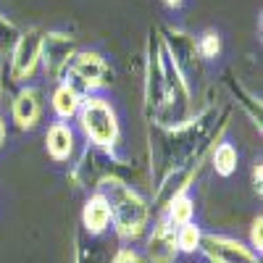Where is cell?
Masks as SVG:
<instances>
[{
  "mask_svg": "<svg viewBox=\"0 0 263 263\" xmlns=\"http://www.w3.org/2000/svg\"><path fill=\"white\" fill-rule=\"evenodd\" d=\"M79 119H82V129L87 132V137H90L95 145L111 147L119 140L116 114L103 98H98V95L84 98L79 103Z\"/></svg>",
  "mask_w": 263,
  "mask_h": 263,
  "instance_id": "cell-2",
  "label": "cell"
},
{
  "mask_svg": "<svg viewBox=\"0 0 263 263\" xmlns=\"http://www.w3.org/2000/svg\"><path fill=\"white\" fill-rule=\"evenodd\" d=\"M147 255L153 263H171L177 255V237L168 224H158L153 229V237L147 242Z\"/></svg>",
  "mask_w": 263,
  "mask_h": 263,
  "instance_id": "cell-8",
  "label": "cell"
},
{
  "mask_svg": "<svg viewBox=\"0 0 263 263\" xmlns=\"http://www.w3.org/2000/svg\"><path fill=\"white\" fill-rule=\"evenodd\" d=\"M42 53V32L40 29H29L27 34H18L16 45H13V79H27L32 77L34 66L40 61Z\"/></svg>",
  "mask_w": 263,
  "mask_h": 263,
  "instance_id": "cell-5",
  "label": "cell"
},
{
  "mask_svg": "<svg viewBox=\"0 0 263 263\" xmlns=\"http://www.w3.org/2000/svg\"><path fill=\"white\" fill-rule=\"evenodd\" d=\"M3 137H6V124H3V119H0V142H3Z\"/></svg>",
  "mask_w": 263,
  "mask_h": 263,
  "instance_id": "cell-20",
  "label": "cell"
},
{
  "mask_svg": "<svg viewBox=\"0 0 263 263\" xmlns=\"http://www.w3.org/2000/svg\"><path fill=\"white\" fill-rule=\"evenodd\" d=\"M74 55H77L74 37L58 34V32L42 37V53H40V58L45 61V69H48L50 77H55V79L63 77V71L69 69V63H71Z\"/></svg>",
  "mask_w": 263,
  "mask_h": 263,
  "instance_id": "cell-3",
  "label": "cell"
},
{
  "mask_svg": "<svg viewBox=\"0 0 263 263\" xmlns=\"http://www.w3.org/2000/svg\"><path fill=\"white\" fill-rule=\"evenodd\" d=\"M177 237V248L179 250H184V253H195L197 248H200V239H203V234H200V229H197L192 221H187V224H182V229L174 234Z\"/></svg>",
  "mask_w": 263,
  "mask_h": 263,
  "instance_id": "cell-14",
  "label": "cell"
},
{
  "mask_svg": "<svg viewBox=\"0 0 263 263\" xmlns=\"http://www.w3.org/2000/svg\"><path fill=\"white\" fill-rule=\"evenodd\" d=\"M213 168L221 174V177H229V174L237 168V150L229 142L216 147V153H213Z\"/></svg>",
  "mask_w": 263,
  "mask_h": 263,
  "instance_id": "cell-13",
  "label": "cell"
},
{
  "mask_svg": "<svg viewBox=\"0 0 263 263\" xmlns=\"http://www.w3.org/2000/svg\"><path fill=\"white\" fill-rule=\"evenodd\" d=\"M163 3H166L168 8H179V6H182V0H163Z\"/></svg>",
  "mask_w": 263,
  "mask_h": 263,
  "instance_id": "cell-19",
  "label": "cell"
},
{
  "mask_svg": "<svg viewBox=\"0 0 263 263\" xmlns=\"http://www.w3.org/2000/svg\"><path fill=\"white\" fill-rule=\"evenodd\" d=\"M205 245H208V255L213 258V263H255V255L245 250L242 245H237L234 239L208 237Z\"/></svg>",
  "mask_w": 263,
  "mask_h": 263,
  "instance_id": "cell-6",
  "label": "cell"
},
{
  "mask_svg": "<svg viewBox=\"0 0 263 263\" xmlns=\"http://www.w3.org/2000/svg\"><path fill=\"white\" fill-rule=\"evenodd\" d=\"M105 197H108V205H111V218L116 221V232L121 237L142 234L147 224V205L142 203V197L121 182H108Z\"/></svg>",
  "mask_w": 263,
  "mask_h": 263,
  "instance_id": "cell-1",
  "label": "cell"
},
{
  "mask_svg": "<svg viewBox=\"0 0 263 263\" xmlns=\"http://www.w3.org/2000/svg\"><path fill=\"white\" fill-rule=\"evenodd\" d=\"M195 50H197V55H200V58L211 61V58H216L218 53H221V40H218L216 32H205L200 37V42L195 45Z\"/></svg>",
  "mask_w": 263,
  "mask_h": 263,
  "instance_id": "cell-15",
  "label": "cell"
},
{
  "mask_svg": "<svg viewBox=\"0 0 263 263\" xmlns=\"http://www.w3.org/2000/svg\"><path fill=\"white\" fill-rule=\"evenodd\" d=\"M16 40H18V29L11 24L6 16H0V53L11 50L16 45Z\"/></svg>",
  "mask_w": 263,
  "mask_h": 263,
  "instance_id": "cell-16",
  "label": "cell"
},
{
  "mask_svg": "<svg viewBox=\"0 0 263 263\" xmlns=\"http://www.w3.org/2000/svg\"><path fill=\"white\" fill-rule=\"evenodd\" d=\"M40 114H42V103H40V92L34 87H27L21 90L13 100V119L21 129H32L37 121H40Z\"/></svg>",
  "mask_w": 263,
  "mask_h": 263,
  "instance_id": "cell-7",
  "label": "cell"
},
{
  "mask_svg": "<svg viewBox=\"0 0 263 263\" xmlns=\"http://www.w3.org/2000/svg\"><path fill=\"white\" fill-rule=\"evenodd\" d=\"M114 263H140V260H137V255L132 253V250H121V253L116 255V260H114Z\"/></svg>",
  "mask_w": 263,
  "mask_h": 263,
  "instance_id": "cell-18",
  "label": "cell"
},
{
  "mask_svg": "<svg viewBox=\"0 0 263 263\" xmlns=\"http://www.w3.org/2000/svg\"><path fill=\"white\" fill-rule=\"evenodd\" d=\"M260 224H263L260 218H255V224H253V248H255V250H260V248H263V239H260Z\"/></svg>",
  "mask_w": 263,
  "mask_h": 263,
  "instance_id": "cell-17",
  "label": "cell"
},
{
  "mask_svg": "<svg viewBox=\"0 0 263 263\" xmlns=\"http://www.w3.org/2000/svg\"><path fill=\"white\" fill-rule=\"evenodd\" d=\"M82 221L87 227V232H92V234H100L108 221H111V205H108V197L105 195H92L90 200H87L84 205V213H82Z\"/></svg>",
  "mask_w": 263,
  "mask_h": 263,
  "instance_id": "cell-9",
  "label": "cell"
},
{
  "mask_svg": "<svg viewBox=\"0 0 263 263\" xmlns=\"http://www.w3.org/2000/svg\"><path fill=\"white\" fill-rule=\"evenodd\" d=\"M66 71H69L74 77V82L82 84L84 90H95V87H103L108 82L105 79L108 77V66H105L100 53H77ZM77 84H71V87H77Z\"/></svg>",
  "mask_w": 263,
  "mask_h": 263,
  "instance_id": "cell-4",
  "label": "cell"
},
{
  "mask_svg": "<svg viewBox=\"0 0 263 263\" xmlns=\"http://www.w3.org/2000/svg\"><path fill=\"white\" fill-rule=\"evenodd\" d=\"M79 92H77V87H71L69 82L66 84H61L58 90H55V95H53V108H55V114L61 116V119H69V116H74L77 111H79Z\"/></svg>",
  "mask_w": 263,
  "mask_h": 263,
  "instance_id": "cell-11",
  "label": "cell"
},
{
  "mask_svg": "<svg viewBox=\"0 0 263 263\" xmlns=\"http://www.w3.org/2000/svg\"><path fill=\"white\" fill-rule=\"evenodd\" d=\"M48 153L55 161H66L71 156V147H74V132L66 126V124H53L48 129Z\"/></svg>",
  "mask_w": 263,
  "mask_h": 263,
  "instance_id": "cell-10",
  "label": "cell"
},
{
  "mask_svg": "<svg viewBox=\"0 0 263 263\" xmlns=\"http://www.w3.org/2000/svg\"><path fill=\"white\" fill-rule=\"evenodd\" d=\"M192 211H195V203L190 200L184 192H177V195H174V200H171V208H168L171 224H179V227L187 224L192 218Z\"/></svg>",
  "mask_w": 263,
  "mask_h": 263,
  "instance_id": "cell-12",
  "label": "cell"
}]
</instances>
